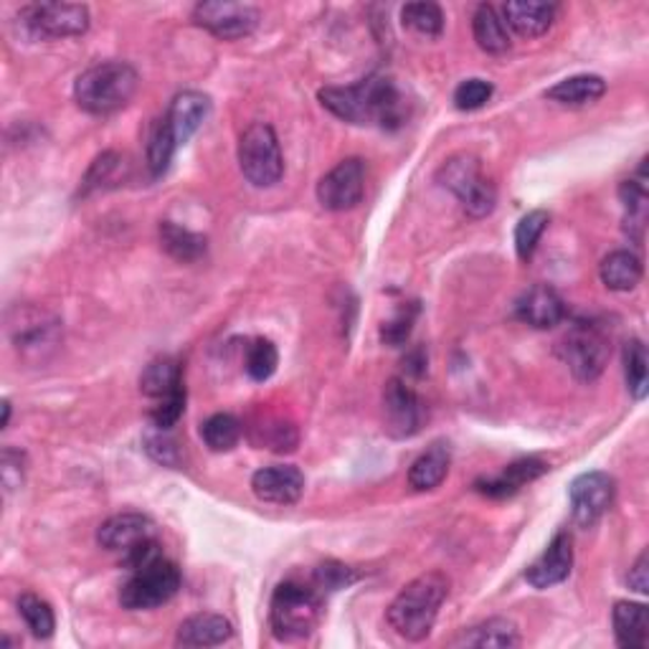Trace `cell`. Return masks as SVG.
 Masks as SVG:
<instances>
[{
    "instance_id": "22",
    "label": "cell",
    "mask_w": 649,
    "mask_h": 649,
    "mask_svg": "<svg viewBox=\"0 0 649 649\" xmlns=\"http://www.w3.org/2000/svg\"><path fill=\"white\" fill-rule=\"evenodd\" d=\"M614 637L624 649H642L649 642V612L635 601H616L614 607Z\"/></svg>"
},
{
    "instance_id": "3",
    "label": "cell",
    "mask_w": 649,
    "mask_h": 649,
    "mask_svg": "<svg viewBox=\"0 0 649 649\" xmlns=\"http://www.w3.org/2000/svg\"><path fill=\"white\" fill-rule=\"evenodd\" d=\"M140 76L127 61H102L79 74L74 84V99L84 112L95 118L120 112L137 95Z\"/></svg>"
},
{
    "instance_id": "45",
    "label": "cell",
    "mask_w": 649,
    "mask_h": 649,
    "mask_svg": "<svg viewBox=\"0 0 649 649\" xmlns=\"http://www.w3.org/2000/svg\"><path fill=\"white\" fill-rule=\"evenodd\" d=\"M629 586L639 593H647L649 591V578H647V551L639 555L635 568H632L629 574Z\"/></svg>"
},
{
    "instance_id": "13",
    "label": "cell",
    "mask_w": 649,
    "mask_h": 649,
    "mask_svg": "<svg viewBox=\"0 0 649 649\" xmlns=\"http://www.w3.org/2000/svg\"><path fill=\"white\" fill-rule=\"evenodd\" d=\"M614 480L607 473H586L571 482L568 498L571 510H574V521L581 528H591L614 502Z\"/></svg>"
},
{
    "instance_id": "10",
    "label": "cell",
    "mask_w": 649,
    "mask_h": 649,
    "mask_svg": "<svg viewBox=\"0 0 649 649\" xmlns=\"http://www.w3.org/2000/svg\"><path fill=\"white\" fill-rule=\"evenodd\" d=\"M259 11L249 3H226V0H211V3H198L193 8V21L208 34L223 38V41H236V38L249 36L259 26Z\"/></svg>"
},
{
    "instance_id": "14",
    "label": "cell",
    "mask_w": 649,
    "mask_h": 649,
    "mask_svg": "<svg viewBox=\"0 0 649 649\" xmlns=\"http://www.w3.org/2000/svg\"><path fill=\"white\" fill-rule=\"evenodd\" d=\"M574 568V540H571L568 532H559L540 559L532 563V566L525 571V578L532 589L543 591L551 589L555 584H563Z\"/></svg>"
},
{
    "instance_id": "29",
    "label": "cell",
    "mask_w": 649,
    "mask_h": 649,
    "mask_svg": "<svg viewBox=\"0 0 649 649\" xmlns=\"http://www.w3.org/2000/svg\"><path fill=\"white\" fill-rule=\"evenodd\" d=\"M160 244L177 261H196L206 254V236L193 234L173 221L160 223Z\"/></svg>"
},
{
    "instance_id": "11",
    "label": "cell",
    "mask_w": 649,
    "mask_h": 649,
    "mask_svg": "<svg viewBox=\"0 0 649 649\" xmlns=\"http://www.w3.org/2000/svg\"><path fill=\"white\" fill-rule=\"evenodd\" d=\"M366 193V166L360 158L338 162L318 183V200L328 211H351Z\"/></svg>"
},
{
    "instance_id": "46",
    "label": "cell",
    "mask_w": 649,
    "mask_h": 649,
    "mask_svg": "<svg viewBox=\"0 0 649 649\" xmlns=\"http://www.w3.org/2000/svg\"><path fill=\"white\" fill-rule=\"evenodd\" d=\"M8 419H11V401H3V427H8Z\"/></svg>"
},
{
    "instance_id": "7",
    "label": "cell",
    "mask_w": 649,
    "mask_h": 649,
    "mask_svg": "<svg viewBox=\"0 0 649 649\" xmlns=\"http://www.w3.org/2000/svg\"><path fill=\"white\" fill-rule=\"evenodd\" d=\"M439 183L462 200V208L473 219H482V216L492 213L498 193H494V185L482 175L480 160H475L473 156L446 160L442 170H439Z\"/></svg>"
},
{
    "instance_id": "31",
    "label": "cell",
    "mask_w": 649,
    "mask_h": 649,
    "mask_svg": "<svg viewBox=\"0 0 649 649\" xmlns=\"http://www.w3.org/2000/svg\"><path fill=\"white\" fill-rule=\"evenodd\" d=\"M177 150V143H175V135L173 130H170L168 120H156L150 127V135H148V168L150 173L160 177L166 170L170 168V160H173Z\"/></svg>"
},
{
    "instance_id": "26",
    "label": "cell",
    "mask_w": 649,
    "mask_h": 649,
    "mask_svg": "<svg viewBox=\"0 0 649 649\" xmlns=\"http://www.w3.org/2000/svg\"><path fill=\"white\" fill-rule=\"evenodd\" d=\"M601 282L614 292H629L642 282V259L635 252L620 249L604 257L599 267Z\"/></svg>"
},
{
    "instance_id": "40",
    "label": "cell",
    "mask_w": 649,
    "mask_h": 649,
    "mask_svg": "<svg viewBox=\"0 0 649 649\" xmlns=\"http://www.w3.org/2000/svg\"><path fill=\"white\" fill-rule=\"evenodd\" d=\"M494 87L485 79H467L462 82L457 89H454V105L462 112H475L490 102Z\"/></svg>"
},
{
    "instance_id": "35",
    "label": "cell",
    "mask_w": 649,
    "mask_h": 649,
    "mask_svg": "<svg viewBox=\"0 0 649 649\" xmlns=\"http://www.w3.org/2000/svg\"><path fill=\"white\" fill-rule=\"evenodd\" d=\"M548 221H551V216L538 208V211H530L528 216H523L521 223H517L515 252H517V257H521V261L532 259V254H536V249H538L540 236L546 234Z\"/></svg>"
},
{
    "instance_id": "21",
    "label": "cell",
    "mask_w": 649,
    "mask_h": 649,
    "mask_svg": "<svg viewBox=\"0 0 649 649\" xmlns=\"http://www.w3.org/2000/svg\"><path fill=\"white\" fill-rule=\"evenodd\" d=\"M234 637V627L221 614H193L177 627L175 645L181 647H219Z\"/></svg>"
},
{
    "instance_id": "18",
    "label": "cell",
    "mask_w": 649,
    "mask_h": 649,
    "mask_svg": "<svg viewBox=\"0 0 649 649\" xmlns=\"http://www.w3.org/2000/svg\"><path fill=\"white\" fill-rule=\"evenodd\" d=\"M208 112H211V99L204 91L185 89L170 102V110L166 114L170 130H173L175 143L185 145L193 135L198 133V127L204 125Z\"/></svg>"
},
{
    "instance_id": "44",
    "label": "cell",
    "mask_w": 649,
    "mask_h": 649,
    "mask_svg": "<svg viewBox=\"0 0 649 649\" xmlns=\"http://www.w3.org/2000/svg\"><path fill=\"white\" fill-rule=\"evenodd\" d=\"M145 450H148L150 457L160 462V465H166V467L181 465V450H177V444L173 442V439L162 434V431L160 434H150L148 439H145Z\"/></svg>"
},
{
    "instance_id": "34",
    "label": "cell",
    "mask_w": 649,
    "mask_h": 649,
    "mask_svg": "<svg viewBox=\"0 0 649 649\" xmlns=\"http://www.w3.org/2000/svg\"><path fill=\"white\" fill-rule=\"evenodd\" d=\"M246 374H249L252 381L257 383H265L269 378L274 376L277 366H280V353H277V347L272 340H254V343L246 347Z\"/></svg>"
},
{
    "instance_id": "38",
    "label": "cell",
    "mask_w": 649,
    "mask_h": 649,
    "mask_svg": "<svg viewBox=\"0 0 649 649\" xmlns=\"http://www.w3.org/2000/svg\"><path fill=\"white\" fill-rule=\"evenodd\" d=\"M622 204L627 208V231L632 226L639 229V236H642L645 219H647V191L642 183L637 181H624L620 188Z\"/></svg>"
},
{
    "instance_id": "27",
    "label": "cell",
    "mask_w": 649,
    "mask_h": 649,
    "mask_svg": "<svg viewBox=\"0 0 649 649\" xmlns=\"http://www.w3.org/2000/svg\"><path fill=\"white\" fill-rule=\"evenodd\" d=\"M454 647H517L521 645V635L517 627L510 620H487L482 624H475L462 632V635L452 642Z\"/></svg>"
},
{
    "instance_id": "33",
    "label": "cell",
    "mask_w": 649,
    "mask_h": 649,
    "mask_svg": "<svg viewBox=\"0 0 649 649\" xmlns=\"http://www.w3.org/2000/svg\"><path fill=\"white\" fill-rule=\"evenodd\" d=\"M19 612L26 622V627L30 629V635L36 639H49L57 629V620H53L51 607L46 604L44 599L34 597V593H23L19 599Z\"/></svg>"
},
{
    "instance_id": "30",
    "label": "cell",
    "mask_w": 649,
    "mask_h": 649,
    "mask_svg": "<svg viewBox=\"0 0 649 649\" xmlns=\"http://www.w3.org/2000/svg\"><path fill=\"white\" fill-rule=\"evenodd\" d=\"M200 439L211 452H231L242 439V424L231 414H213L200 424Z\"/></svg>"
},
{
    "instance_id": "1",
    "label": "cell",
    "mask_w": 649,
    "mask_h": 649,
    "mask_svg": "<svg viewBox=\"0 0 649 649\" xmlns=\"http://www.w3.org/2000/svg\"><path fill=\"white\" fill-rule=\"evenodd\" d=\"M318 97L324 110L351 125L393 130L404 122V97L396 82L385 74H370L347 87H324Z\"/></svg>"
},
{
    "instance_id": "23",
    "label": "cell",
    "mask_w": 649,
    "mask_h": 649,
    "mask_svg": "<svg viewBox=\"0 0 649 649\" xmlns=\"http://www.w3.org/2000/svg\"><path fill=\"white\" fill-rule=\"evenodd\" d=\"M450 465H452L450 446L442 442L431 444L427 452L416 457L412 469H408V485H412L416 492L437 490V487L444 482V477L450 475Z\"/></svg>"
},
{
    "instance_id": "43",
    "label": "cell",
    "mask_w": 649,
    "mask_h": 649,
    "mask_svg": "<svg viewBox=\"0 0 649 649\" xmlns=\"http://www.w3.org/2000/svg\"><path fill=\"white\" fill-rule=\"evenodd\" d=\"M23 473H26V454L5 446L3 457H0V480L8 492L23 485Z\"/></svg>"
},
{
    "instance_id": "5",
    "label": "cell",
    "mask_w": 649,
    "mask_h": 649,
    "mask_svg": "<svg viewBox=\"0 0 649 649\" xmlns=\"http://www.w3.org/2000/svg\"><path fill=\"white\" fill-rule=\"evenodd\" d=\"M238 168L254 188H272L282 181L284 158L272 125L254 122L238 137Z\"/></svg>"
},
{
    "instance_id": "6",
    "label": "cell",
    "mask_w": 649,
    "mask_h": 649,
    "mask_svg": "<svg viewBox=\"0 0 649 649\" xmlns=\"http://www.w3.org/2000/svg\"><path fill=\"white\" fill-rule=\"evenodd\" d=\"M177 589H181V571L166 555H158V559L133 571V576L127 578V584L120 591V604L127 612H148V609L168 604Z\"/></svg>"
},
{
    "instance_id": "28",
    "label": "cell",
    "mask_w": 649,
    "mask_h": 649,
    "mask_svg": "<svg viewBox=\"0 0 649 649\" xmlns=\"http://www.w3.org/2000/svg\"><path fill=\"white\" fill-rule=\"evenodd\" d=\"M183 389V368L181 363L170 355H162V358H156L148 368L143 370L140 376V391L150 399H166L170 393Z\"/></svg>"
},
{
    "instance_id": "20",
    "label": "cell",
    "mask_w": 649,
    "mask_h": 649,
    "mask_svg": "<svg viewBox=\"0 0 649 649\" xmlns=\"http://www.w3.org/2000/svg\"><path fill=\"white\" fill-rule=\"evenodd\" d=\"M548 473V465L538 457H525L517 460L513 465H507L498 477H490V480L477 482V490L487 498H510V494L521 492L525 485H530L538 477Z\"/></svg>"
},
{
    "instance_id": "25",
    "label": "cell",
    "mask_w": 649,
    "mask_h": 649,
    "mask_svg": "<svg viewBox=\"0 0 649 649\" xmlns=\"http://www.w3.org/2000/svg\"><path fill=\"white\" fill-rule=\"evenodd\" d=\"M473 34L477 46L485 53H505L510 51V34L505 21H502V13L498 8L490 3L477 5V11L473 15Z\"/></svg>"
},
{
    "instance_id": "12",
    "label": "cell",
    "mask_w": 649,
    "mask_h": 649,
    "mask_svg": "<svg viewBox=\"0 0 649 649\" xmlns=\"http://www.w3.org/2000/svg\"><path fill=\"white\" fill-rule=\"evenodd\" d=\"M383 424L393 439H408L419 434L424 424V406L412 385L391 378L383 391Z\"/></svg>"
},
{
    "instance_id": "15",
    "label": "cell",
    "mask_w": 649,
    "mask_h": 649,
    "mask_svg": "<svg viewBox=\"0 0 649 649\" xmlns=\"http://www.w3.org/2000/svg\"><path fill=\"white\" fill-rule=\"evenodd\" d=\"M252 490L269 505H295L305 492V475L295 465H274L252 477Z\"/></svg>"
},
{
    "instance_id": "17",
    "label": "cell",
    "mask_w": 649,
    "mask_h": 649,
    "mask_svg": "<svg viewBox=\"0 0 649 649\" xmlns=\"http://www.w3.org/2000/svg\"><path fill=\"white\" fill-rule=\"evenodd\" d=\"M517 318L536 330H551L566 318V305L559 292L548 284H536L515 305Z\"/></svg>"
},
{
    "instance_id": "19",
    "label": "cell",
    "mask_w": 649,
    "mask_h": 649,
    "mask_svg": "<svg viewBox=\"0 0 649 649\" xmlns=\"http://www.w3.org/2000/svg\"><path fill=\"white\" fill-rule=\"evenodd\" d=\"M502 21L523 38H538L548 34L555 21L553 3H538V0H510L502 5Z\"/></svg>"
},
{
    "instance_id": "42",
    "label": "cell",
    "mask_w": 649,
    "mask_h": 649,
    "mask_svg": "<svg viewBox=\"0 0 649 649\" xmlns=\"http://www.w3.org/2000/svg\"><path fill=\"white\" fill-rule=\"evenodd\" d=\"M315 581L322 591H338V589H345V586H351L355 581V574L343 563L338 561H324L322 566H318L315 571Z\"/></svg>"
},
{
    "instance_id": "2",
    "label": "cell",
    "mask_w": 649,
    "mask_h": 649,
    "mask_svg": "<svg viewBox=\"0 0 649 649\" xmlns=\"http://www.w3.org/2000/svg\"><path fill=\"white\" fill-rule=\"evenodd\" d=\"M446 593H450V578L442 571H429V574L416 576L391 601L385 620H389L391 629L399 637L408 639V642H421L434 629L437 614L444 604Z\"/></svg>"
},
{
    "instance_id": "8",
    "label": "cell",
    "mask_w": 649,
    "mask_h": 649,
    "mask_svg": "<svg viewBox=\"0 0 649 649\" xmlns=\"http://www.w3.org/2000/svg\"><path fill=\"white\" fill-rule=\"evenodd\" d=\"M21 19L38 38L82 36L89 28V8L82 3H34L23 8Z\"/></svg>"
},
{
    "instance_id": "32",
    "label": "cell",
    "mask_w": 649,
    "mask_h": 649,
    "mask_svg": "<svg viewBox=\"0 0 649 649\" xmlns=\"http://www.w3.org/2000/svg\"><path fill=\"white\" fill-rule=\"evenodd\" d=\"M401 21L421 36H439L444 30V13L437 3H406L401 8Z\"/></svg>"
},
{
    "instance_id": "41",
    "label": "cell",
    "mask_w": 649,
    "mask_h": 649,
    "mask_svg": "<svg viewBox=\"0 0 649 649\" xmlns=\"http://www.w3.org/2000/svg\"><path fill=\"white\" fill-rule=\"evenodd\" d=\"M183 412H185V389L170 393V396L158 401V406H152V412H150L152 427L160 431L173 429L175 424L181 421Z\"/></svg>"
},
{
    "instance_id": "39",
    "label": "cell",
    "mask_w": 649,
    "mask_h": 649,
    "mask_svg": "<svg viewBox=\"0 0 649 649\" xmlns=\"http://www.w3.org/2000/svg\"><path fill=\"white\" fill-rule=\"evenodd\" d=\"M120 168H122V158L118 152H102V156L91 162V168L87 170V177L82 181V196H89L91 191L105 188Z\"/></svg>"
},
{
    "instance_id": "37",
    "label": "cell",
    "mask_w": 649,
    "mask_h": 649,
    "mask_svg": "<svg viewBox=\"0 0 649 649\" xmlns=\"http://www.w3.org/2000/svg\"><path fill=\"white\" fill-rule=\"evenodd\" d=\"M416 318H419V305L408 303V305L401 307V310L393 315L389 322H383V328H381L383 343H389L391 347L404 345L408 340V335H412Z\"/></svg>"
},
{
    "instance_id": "24",
    "label": "cell",
    "mask_w": 649,
    "mask_h": 649,
    "mask_svg": "<svg viewBox=\"0 0 649 649\" xmlns=\"http://www.w3.org/2000/svg\"><path fill=\"white\" fill-rule=\"evenodd\" d=\"M607 91V82L597 74H576L568 76L546 91L551 102H559L563 107H586L599 102Z\"/></svg>"
},
{
    "instance_id": "4",
    "label": "cell",
    "mask_w": 649,
    "mask_h": 649,
    "mask_svg": "<svg viewBox=\"0 0 649 649\" xmlns=\"http://www.w3.org/2000/svg\"><path fill=\"white\" fill-rule=\"evenodd\" d=\"M322 620V597L310 586L287 581L277 586L269 604V624L277 639L295 642L310 637Z\"/></svg>"
},
{
    "instance_id": "36",
    "label": "cell",
    "mask_w": 649,
    "mask_h": 649,
    "mask_svg": "<svg viewBox=\"0 0 649 649\" xmlns=\"http://www.w3.org/2000/svg\"><path fill=\"white\" fill-rule=\"evenodd\" d=\"M647 347L642 340H629L627 347H624V374H627V385L632 396L637 401L647 396Z\"/></svg>"
},
{
    "instance_id": "9",
    "label": "cell",
    "mask_w": 649,
    "mask_h": 649,
    "mask_svg": "<svg viewBox=\"0 0 649 649\" xmlns=\"http://www.w3.org/2000/svg\"><path fill=\"white\" fill-rule=\"evenodd\" d=\"M609 353L612 347L607 335L593 324H576L563 340V358L578 381H597L607 366Z\"/></svg>"
},
{
    "instance_id": "16",
    "label": "cell",
    "mask_w": 649,
    "mask_h": 649,
    "mask_svg": "<svg viewBox=\"0 0 649 649\" xmlns=\"http://www.w3.org/2000/svg\"><path fill=\"white\" fill-rule=\"evenodd\" d=\"M156 538V523L143 513H120L105 521L97 530L99 546L107 551L127 553L130 548L140 546L143 540Z\"/></svg>"
}]
</instances>
